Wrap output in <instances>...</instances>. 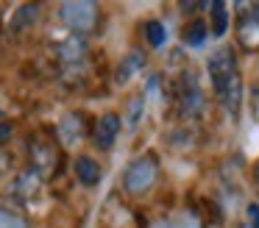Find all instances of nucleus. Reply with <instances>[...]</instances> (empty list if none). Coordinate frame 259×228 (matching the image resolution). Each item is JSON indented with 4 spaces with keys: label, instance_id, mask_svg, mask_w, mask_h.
I'll list each match as a JSON object with an SVG mask.
<instances>
[{
    "label": "nucleus",
    "instance_id": "f257e3e1",
    "mask_svg": "<svg viewBox=\"0 0 259 228\" xmlns=\"http://www.w3.org/2000/svg\"><path fill=\"white\" fill-rule=\"evenodd\" d=\"M209 75H212L214 92H218L220 103L229 111H237L240 106V75H237L234 59H231V50H220L209 59Z\"/></svg>",
    "mask_w": 259,
    "mask_h": 228
},
{
    "label": "nucleus",
    "instance_id": "f03ea898",
    "mask_svg": "<svg viewBox=\"0 0 259 228\" xmlns=\"http://www.w3.org/2000/svg\"><path fill=\"white\" fill-rule=\"evenodd\" d=\"M59 14L75 33H87L98 22V6L90 0H67V3L59 6Z\"/></svg>",
    "mask_w": 259,
    "mask_h": 228
},
{
    "label": "nucleus",
    "instance_id": "7ed1b4c3",
    "mask_svg": "<svg viewBox=\"0 0 259 228\" xmlns=\"http://www.w3.org/2000/svg\"><path fill=\"white\" fill-rule=\"evenodd\" d=\"M153 181H156V159H153V156H140V159H134L128 164V170H125L123 187L128 189V192L140 195V192H145Z\"/></svg>",
    "mask_w": 259,
    "mask_h": 228
},
{
    "label": "nucleus",
    "instance_id": "20e7f679",
    "mask_svg": "<svg viewBox=\"0 0 259 228\" xmlns=\"http://www.w3.org/2000/svg\"><path fill=\"white\" fill-rule=\"evenodd\" d=\"M201 111H203V95L195 83V75H184V83H181V114L198 117Z\"/></svg>",
    "mask_w": 259,
    "mask_h": 228
},
{
    "label": "nucleus",
    "instance_id": "39448f33",
    "mask_svg": "<svg viewBox=\"0 0 259 228\" xmlns=\"http://www.w3.org/2000/svg\"><path fill=\"white\" fill-rule=\"evenodd\" d=\"M117 133H120V117L109 111V114H103L95 125V145L101 150H109L114 145V139H117Z\"/></svg>",
    "mask_w": 259,
    "mask_h": 228
},
{
    "label": "nucleus",
    "instance_id": "423d86ee",
    "mask_svg": "<svg viewBox=\"0 0 259 228\" xmlns=\"http://www.w3.org/2000/svg\"><path fill=\"white\" fill-rule=\"evenodd\" d=\"M84 117L75 114V111H67V114L59 120V139H62L64 145H75L81 136H84Z\"/></svg>",
    "mask_w": 259,
    "mask_h": 228
},
{
    "label": "nucleus",
    "instance_id": "0eeeda50",
    "mask_svg": "<svg viewBox=\"0 0 259 228\" xmlns=\"http://www.w3.org/2000/svg\"><path fill=\"white\" fill-rule=\"evenodd\" d=\"M73 167H75V178H78L84 187H95V184L101 181V164H98L92 156H78Z\"/></svg>",
    "mask_w": 259,
    "mask_h": 228
},
{
    "label": "nucleus",
    "instance_id": "6e6552de",
    "mask_svg": "<svg viewBox=\"0 0 259 228\" xmlns=\"http://www.w3.org/2000/svg\"><path fill=\"white\" fill-rule=\"evenodd\" d=\"M39 184H42L39 170L28 167V170H23V172L17 175V181H14V192H17L20 198H31V195L39 192Z\"/></svg>",
    "mask_w": 259,
    "mask_h": 228
},
{
    "label": "nucleus",
    "instance_id": "1a4fd4ad",
    "mask_svg": "<svg viewBox=\"0 0 259 228\" xmlns=\"http://www.w3.org/2000/svg\"><path fill=\"white\" fill-rule=\"evenodd\" d=\"M84 53H87V42H84V36H78V33H75V36H67L62 44H59V59L67 61V64L81 61Z\"/></svg>",
    "mask_w": 259,
    "mask_h": 228
},
{
    "label": "nucleus",
    "instance_id": "9d476101",
    "mask_svg": "<svg viewBox=\"0 0 259 228\" xmlns=\"http://www.w3.org/2000/svg\"><path fill=\"white\" fill-rule=\"evenodd\" d=\"M31 153H34V170H39V172H51L53 170V164H56L53 148H48V145H34Z\"/></svg>",
    "mask_w": 259,
    "mask_h": 228
},
{
    "label": "nucleus",
    "instance_id": "9b49d317",
    "mask_svg": "<svg viewBox=\"0 0 259 228\" xmlns=\"http://www.w3.org/2000/svg\"><path fill=\"white\" fill-rule=\"evenodd\" d=\"M206 25H203V20H192L190 25L184 28V42L190 44V48H201L203 42H206Z\"/></svg>",
    "mask_w": 259,
    "mask_h": 228
},
{
    "label": "nucleus",
    "instance_id": "f8f14e48",
    "mask_svg": "<svg viewBox=\"0 0 259 228\" xmlns=\"http://www.w3.org/2000/svg\"><path fill=\"white\" fill-rule=\"evenodd\" d=\"M36 14H39V6H34V3L20 6V9H17V14L12 17V28H14V31H20V28L31 25V22L36 20Z\"/></svg>",
    "mask_w": 259,
    "mask_h": 228
},
{
    "label": "nucleus",
    "instance_id": "ddd939ff",
    "mask_svg": "<svg viewBox=\"0 0 259 228\" xmlns=\"http://www.w3.org/2000/svg\"><path fill=\"white\" fill-rule=\"evenodd\" d=\"M140 67H142V53H140V50H134V53H128V56H125V61L120 64V70H117V81H120V83H125L137 70H140Z\"/></svg>",
    "mask_w": 259,
    "mask_h": 228
},
{
    "label": "nucleus",
    "instance_id": "4468645a",
    "mask_svg": "<svg viewBox=\"0 0 259 228\" xmlns=\"http://www.w3.org/2000/svg\"><path fill=\"white\" fill-rule=\"evenodd\" d=\"M240 42L245 44V48H259V22L253 20V17H248V20L242 22V28H240Z\"/></svg>",
    "mask_w": 259,
    "mask_h": 228
},
{
    "label": "nucleus",
    "instance_id": "2eb2a0df",
    "mask_svg": "<svg viewBox=\"0 0 259 228\" xmlns=\"http://www.w3.org/2000/svg\"><path fill=\"white\" fill-rule=\"evenodd\" d=\"M226 25H229L226 3H223V0H218V3H212V33H214V36H223V33H226Z\"/></svg>",
    "mask_w": 259,
    "mask_h": 228
},
{
    "label": "nucleus",
    "instance_id": "dca6fc26",
    "mask_svg": "<svg viewBox=\"0 0 259 228\" xmlns=\"http://www.w3.org/2000/svg\"><path fill=\"white\" fill-rule=\"evenodd\" d=\"M164 36H167V31H164V25L159 20L145 22V39H148V44H151V48H162Z\"/></svg>",
    "mask_w": 259,
    "mask_h": 228
},
{
    "label": "nucleus",
    "instance_id": "f3484780",
    "mask_svg": "<svg viewBox=\"0 0 259 228\" xmlns=\"http://www.w3.org/2000/svg\"><path fill=\"white\" fill-rule=\"evenodd\" d=\"M0 228H28V222H25V217L17 214V211L0 209Z\"/></svg>",
    "mask_w": 259,
    "mask_h": 228
},
{
    "label": "nucleus",
    "instance_id": "a211bd4d",
    "mask_svg": "<svg viewBox=\"0 0 259 228\" xmlns=\"http://www.w3.org/2000/svg\"><path fill=\"white\" fill-rule=\"evenodd\" d=\"M140 114H142V98H131V100H128V125H131V128L137 125Z\"/></svg>",
    "mask_w": 259,
    "mask_h": 228
},
{
    "label": "nucleus",
    "instance_id": "6ab92c4d",
    "mask_svg": "<svg viewBox=\"0 0 259 228\" xmlns=\"http://www.w3.org/2000/svg\"><path fill=\"white\" fill-rule=\"evenodd\" d=\"M12 122H6V120H0V145L3 142H9V139H12Z\"/></svg>",
    "mask_w": 259,
    "mask_h": 228
},
{
    "label": "nucleus",
    "instance_id": "aec40b11",
    "mask_svg": "<svg viewBox=\"0 0 259 228\" xmlns=\"http://www.w3.org/2000/svg\"><path fill=\"white\" fill-rule=\"evenodd\" d=\"M248 217H251V225L259 228V203H251V206H248Z\"/></svg>",
    "mask_w": 259,
    "mask_h": 228
},
{
    "label": "nucleus",
    "instance_id": "412c9836",
    "mask_svg": "<svg viewBox=\"0 0 259 228\" xmlns=\"http://www.w3.org/2000/svg\"><path fill=\"white\" fill-rule=\"evenodd\" d=\"M181 9H187V11H195V9H201V3H181Z\"/></svg>",
    "mask_w": 259,
    "mask_h": 228
},
{
    "label": "nucleus",
    "instance_id": "4be33fe9",
    "mask_svg": "<svg viewBox=\"0 0 259 228\" xmlns=\"http://www.w3.org/2000/svg\"><path fill=\"white\" fill-rule=\"evenodd\" d=\"M6 167H9V159H6V156H3V153H0V172L6 170Z\"/></svg>",
    "mask_w": 259,
    "mask_h": 228
},
{
    "label": "nucleus",
    "instance_id": "5701e85b",
    "mask_svg": "<svg viewBox=\"0 0 259 228\" xmlns=\"http://www.w3.org/2000/svg\"><path fill=\"white\" fill-rule=\"evenodd\" d=\"M253 178H256V184H259V161H256V167H253Z\"/></svg>",
    "mask_w": 259,
    "mask_h": 228
},
{
    "label": "nucleus",
    "instance_id": "b1692460",
    "mask_svg": "<svg viewBox=\"0 0 259 228\" xmlns=\"http://www.w3.org/2000/svg\"><path fill=\"white\" fill-rule=\"evenodd\" d=\"M153 228H170V225H167V222H156Z\"/></svg>",
    "mask_w": 259,
    "mask_h": 228
},
{
    "label": "nucleus",
    "instance_id": "393cba45",
    "mask_svg": "<svg viewBox=\"0 0 259 228\" xmlns=\"http://www.w3.org/2000/svg\"><path fill=\"white\" fill-rule=\"evenodd\" d=\"M253 20H256V22H259V6H256V14H253Z\"/></svg>",
    "mask_w": 259,
    "mask_h": 228
},
{
    "label": "nucleus",
    "instance_id": "a878e982",
    "mask_svg": "<svg viewBox=\"0 0 259 228\" xmlns=\"http://www.w3.org/2000/svg\"><path fill=\"white\" fill-rule=\"evenodd\" d=\"M0 117H3V109H0Z\"/></svg>",
    "mask_w": 259,
    "mask_h": 228
}]
</instances>
